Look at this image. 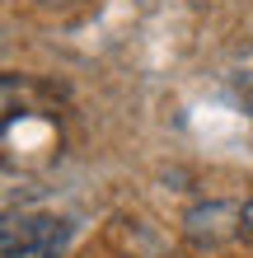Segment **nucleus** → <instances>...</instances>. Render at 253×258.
Returning a JSON list of instances; mask_svg holds the SVG:
<instances>
[{
    "label": "nucleus",
    "mask_w": 253,
    "mask_h": 258,
    "mask_svg": "<svg viewBox=\"0 0 253 258\" xmlns=\"http://www.w3.org/2000/svg\"><path fill=\"white\" fill-rule=\"evenodd\" d=\"M239 235H244V239H253V202H244V207H239Z\"/></svg>",
    "instance_id": "nucleus-2"
},
{
    "label": "nucleus",
    "mask_w": 253,
    "mask_h": 258,
    "mask_svg": "<svg viewBox=\"0 0 253 258\" xmlns=\"http://www.w3.org/2000/svg\"><path fill=\"white\" fill-rule=\"evenodd\" d=\"M66 244H70V225L52 211H10L0 225L5 258H61Z\"/></svg>",
    "instance_id": "nucleus-1"
}]
</instances>
